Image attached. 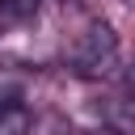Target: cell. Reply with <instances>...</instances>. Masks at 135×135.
Here are the masks:
<instances>
[{
	"mask_svg": "<svg viewBox=\"0 0 135 135\" xmlns=\"http://www.w3.org/2000/svg\"><path fill=\"white\" fill-rule=\"evenodd\" d=\"M68 68L84 80H101L118 72V34L110 21H89L72 46H68Z\"/></svg>",
	"mask_w": 135,
	"mask_h": 135,
	"instance_id": "1",
	"label": "cell"
},
{
	"mask_svg": "<svg viewBox=\"0 0 135 135\" xmlns=\"http://www.w3.org/2000/svg\"><path fill=\"white\" fill-rule=\"evenodd\" d=\"M38 8H42V0H0V21L4 25H17V21L38 17Z\"/></svg>",
	"mask_w": 135,
	"mask_h": 135,
	"instance_id": "2",
	"label": "cell"
}]
</instances>
